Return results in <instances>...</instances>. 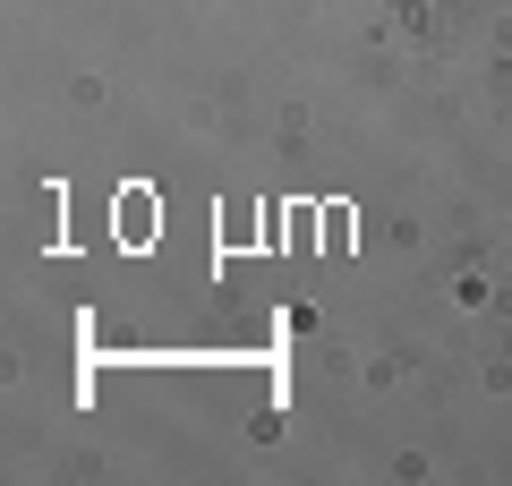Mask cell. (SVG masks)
<instances>
[]
</instances>
